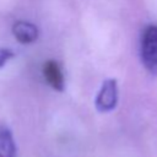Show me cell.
<instances>
[{"label": "cell", "mask_w": 157, "mask_h": 157, "mask_svg": "<svg viewBox=\"0 0 157 157\" xmlns=\"http://www.w3.org/2000/svg\"><path fill=\"white\" fill-rule=\"evenodd\" d=\"M12 33L15 38L23 44L33 43L38 38V28L27 21H17L12 26Z\"/></svg>", "instance_id": "cell-4"}, {"label": "cell", "mask_w": 157, "mask_h": 157, "mask_svg": "<svg viewBox=\"0 0 157 157\" xmlns=\"http://www.w3.org/2000/svg\"><path fill=\"white\" fill-rule=\"evenodd\" d=\"M0 157H16V145L9 129L0 130Z\"/></svg>", "instance_id": "cell-5"}, {"label": "cell", "mask_w": 157, "mask_h": 157, "mask_svg": "<svg viewBox=\"0 0 157 157\" xmlns=\"http://www.w3.org/2000/svg\"><path fill=\"white\" fill-rule=\"evenodd\" d=\"M118 103V85L117 80L108 78L103 82L97 98H96V108L102 112H110L117 107Z\"/></svg>", "instance_id": "cell-2"}, {"label": "cell", "mask_w": 157, "mask_h": 157, "mask_svg": "<svg viewBox=\"0 0 157 157\" xmlns=\"http://www.w3.org/2000/svg\"><path fill=\"white\" fill-rule=\"evenodd\" d=\"M13 56V53L9 49H5V48H1L0 49V67H2L5 65V63Z\"/></svg>", "instance_id": "cell-6"}, {"label": "cell", "mask_w": 157, "mask_h": 157, "mask_svg": "<svg viewBox=\"0 0 157 157\" xmlns=\"http://www.w3.org/2000/svg\"><path fill=\"white\" fill-rule=\"evenodd\" d=\"M141 61L146 70L157 75V26H147L141 36Z\"/></svg>", "instance_id": "cell-1"}, {"label": "cell", "mask_w": 157, "mask_h": 157, "mask_svg": "<svg viewBox=\"0 0 157 157\" xmlns=\"http://www.w3.org/2000/svg\"><path fill=\"white\" fill-rule=\"evenodd\" d=\"M43 75L45 77V81L48 85H50L56 91H64L65 81L64 75L61 72V69L59 64L55 60H48L45 61L43 66Z\"/></svg>", "instance_id": "cell-3"}]
</instances>
